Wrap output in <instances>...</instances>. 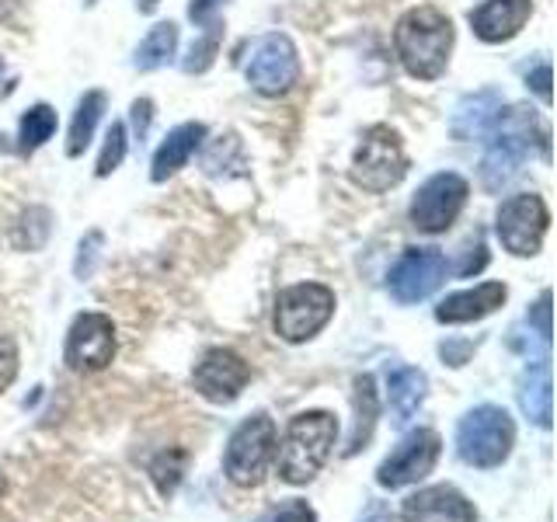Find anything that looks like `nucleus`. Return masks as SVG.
Here are the masks:
<instances>
[{
	"label": "nucleus",
	"mask_w": 557,
	"mask_h": 522,
	"mask_svg": "<svg viewBox=\"0 0 557 522\" xmlns=\"http://www.w3.org/2000/svg\"><path fill=\"white\" fill-rule=\"evenodd\" d=\"M338 439V418L331 411H304L296 414L283 449H278V477L286 484H307L321 474L331 457V446Z\"/></svg>",
	"instance_id": "obj_3"
},
{
	"label": "nucleus",
	"mask_w": 557,
	"mask_h": 522,
	"mask_svg": "<svg viewBox=\"0 0 557 522\" xmlns=\"http://www.w3.org/2000/svg\"><path fill=\"white\" fill-rule=\"evenodd\" d=\"M87 4H95V0H87Z\"/></svg>",
	"instance_id": "obj_35"
},
{
	"label": "nucleus",
	"mask_w": 557,
	"mask_h": 522,
	"mask_svg": "<svg viewBox=\"0 0 557 522\" xmlns=\"http://www.w3.org/2000/svg\"><path fill=\"white\" fill-rule=\"evenodd\" d=\"M516 446V425L509 411H502L495 405H481L474 411H467L457 425V452L460 460L470 467H498L509 460V452Z\"/></svg>",
	"instance_id": "obj_4"
},
{
	"label": "nucleus",
	"mask_w": 557,
	"mask_h": 522,
	"mask_svg": "<svg viewBox=\"0 0 557 522\" xmlns=\"http://www.w3.org/2000/svg\"><path fill=\"white\" fill-rule=\"evenodd\" d=\"M216 49H220V25L213 22L199 42H191V52L185 60L188 74H202V70H209V63H213V57H216Z\"/></svg>",
	"instance_id": "obj_27"
},
{
	"label": "nucleus",
	"mask_w": 557,
	"mask_h": 522,
	"mask_svg": "<svg viewBox=\"0 0 557 522\" xmlns=\"http://www.w3.org/2000/svg\"><path fill=\"white\" fill-rule=\"evenodd\" d=\"M394 46L400 66L418 80H435L453 52V22L435 8H414L397 22Z\"/></svg>",
	"instance_id": "obj_1"
},
{
	"label": "nucleus",
	"mask_w": 557,
	"mask_h": 522,
	"mask_svg": "<svg viewBox=\"0 0 557 522\" xmlns=\"http://www.w3.org/2000/svg\"><path fill=\"white\" fill-rule=\"evenodd\" d=\"M519 408L522 414L530 418L533 425L540 428H550V362L547 356H540L533 362H527V370H522L519 376Z\"/></svg>",
	"instance_id": "obj_18"
},
{
	"label": "nucleus",
	"mask_w": 557,
	"mask_h": 522,
	"mask_svg": "<svg viewBox=\"0 0 557 522\" xmlns=\"http://www.w3.org/2000/svg\"><path fill=\"white\" fill-rule=\"evenodd\" d=\"M408 174V157L391 126H370L352 157V182L366 191H387Z\"/></svg>",
	"instance_id": "obj_7"
},
{
	"label": "nucleus",
	"mask_w": 557,
	"mask_h": 522,
	"mask_svg": "<svg viewBox=\"0 0 557 522\" xmlns=\"http://www.w3.org/2000/svg\"><path fill=\"white\" fill-rule=\"evenodd\" d=\"M17 376V345L0 335V390H8Z\"/></svg>",
	"instance_id": "obj_29"
},
{
	"label": "nucleus",
	"mask_w": 557,
	"mask_h": 522,
	"mask_svg": "<svg viewBox=\"0 0 557 522\" xmlns=\"http://www.w3.org/2000/svg\"><path fill=\"white\" fill-rule=\"evenodd\" d=\"M150 122H153V101H150V98L133 101V129H136V139H139V144L147 139Z\"/></svg>",
	"instance_id": "obj_30"
},
{
	"label": "nucleus",
	"mask_w": 557,
	"mask_h": 522,
	"mask_svg": "<svg viewBox=\"0 0 557 522\" xmlns=\"http://www.w3.org/2000/svg\"><path fill=\"white\" fill-rule=\"evenodd\" d=\"M502 112V95L498 91H478V95H467L457 112H453V136L457 139H481L492 129V122Z\"/></svg>",
	"instance_id": "obj_20"
},
{
	"label": "nucleus",
	"mask_w": 557,
	"mask_h": 522,
	"mask_svg": "<svg viewBox=\"0 0 557 522\" xmlns=\"http://www.w3.org/2000/svg\"><path fill=\"white\" fill-rule=\"evenodd\" d=\"M66 365L74 373H98L115 356V327L104 313H81L66 335Z\"/></svg>",
	"instance_id": "obj_12"
},
{
	"label": "nucleus",
	"mask_w": 557,
	"mask_h": 522,
	"mask_svg": "<svg viewBox=\"0 0 557 522\" xmlns=\"http://www.w3.org/2000/svg\"><path fill=\"white\" fill-rule=\"evenodd\" d=\"M258 522H318V512H313L307 501L289 498L283 505H275V509H269Z\"/></svg>",
	"instance_id": "obj_28"
},
{
	"label": "nucleus",
	"mask_w": 557,
	"mask_h": 522,
	"mask_svg": "<svg viewBox=\"0 0 557 522\" xmlns=\"http://www.w3.org/2000/svg\"><path fill=\"white\" fill-rule=\"evenodd\" d=\"M533 0H484V4L470 14V25L481 42H509L530 22Z\"/></svg>",
	"instance_id": "obj_16"
},
{
	"label": "nucleus",
	"mask_w": 557,
	"mask_h": 522,
	"mask_svg": "<svg viewBox=\"0 0 557 522\" xmlns=\"http://www.w3.org/2000/svg\"><path fill=\"white\" fill-rule=\"evenodd\" d=\"M275 443L278 435L269 414H255L248 422H240L237 432L231 435V443H226L223 474L237 487H258L275 460Z\"/></svg>",
	"instance_id": "obj_5"
},
{
	"label": "nucleus",
	"mask_w": 557,
	"mask_h": 522,
	"mask_svg": "<svg viewBox=\"0 0 557 522\" xmlns=\"http://www.w3.org/2000/svg\"><path fill=\"white\" fill-rule=\"evenodd\" d=\"M104 115V95L101 91H87L74 112V122H70V139H66V153L70 157H81L91 144V136L98 129V122Z\"/></svg>",
	"instance_id": "obj_23"
},
{
	"label": "nucleus",
	"mask_w": 557,
	"mask_h": 522,
	"mask_svg": "<svg viewBox=\"0 0 557 522\" xmlns=\"http://www.w3.org/2000/svg\"><path fill=\"white\" fill-rule=\"evenodd\" d=\"M425 387L429 380L422 370H411V365H400V370L391 373L387 380V400H391V414H394V425H408L411 418L418 414L425 400Z\"/></svg>",
	"instance_id": "obj_21"
},
{
	"label": "nucleus",
	"mask_w": 557,
	"mask_h": 522,
	"mask_svg": "<svg viewBox=\"0 0 557 522\" xmlns=\"http://www.w3.org/2000/svg\"><path fill=\"white\" fill-rule=\"evenodd\" d=\"M174 49H178V25L164 22V25L150 28L147 39L139 42L133 63H136V70H157L174 57Z\"/></svg>",
	"instance_id": "obj_24"
},
{
	"label": "nucleus",
	"mask_w": 557,
	"mask_h": 522,
	"mask_svg": "<svg viewBox=\"0 0 557 522\" xmlns=\"http://www.w3.org/2000/svg\"><path fill=\"white\" fill-rule=\"evenodd\" d=\"M202 139H206V126H202V122H185V126L171 129L168 139L161 144V150L153 153V171H150V178H153V182H168L171 174H178V171L188 164V157L199 150Z\"/></svg>",
	"instance_id": "obj_19"
},
{
	"label": "nucleus",
	"mask_w": 557,
	"mask_h": 522,
	"mask_svg": "<svg viewBox=\"0 0 557 522\" xmlns=\"http://www.w3.org/2000/svg\"><path fill=\"white\" fill-rule=\"evenodd\" d=\"M376 418H380L376 383H373V376H359L356 380V425H352V435H348L345 457H352V452L366 449V443L373 439Z\"/></svg>",
	"instance_id": "obj_22"
},
{
	"label": "nucleus",
	"mask_w": 557,
	"mask_h": 522,
	"mask_svg": "<svg viewBox=\"0 0 557 522\" xmlns=\"http://www.w3.org/2000/svg\"><path fill=\"white\" fill-rule=\"evenodd\" d=\"M400 515H405V522H478L474 505L449 484H435L405 498Z\"/></svg>",
	"instance_id": "obj_15"
},
{
	"label": "nucleus",
	"mask_w": 557,
	"mask_h": 522,
	"mask_svg": "<svg viewBox=\"0 0 557 522\" xmlns=\"http://www.w3.org/2000/svg\"><path fill=\"white\" fill-rule=\"evenodd\" d=\"M335 313V293L321 283H300L278 293L275 300V335L289 345L310 341Z\"/></svg>",
	"instance_id": "obj_6"
},
{
	"label": "nucleus",
	"mask_w": 557,
	"mask_h": 522,
	"mask_svg": "<svg viewBox=\"0 0 557 522\" xmlns=\"http://www.w3.org/2000/svg\"><path fill=\"white\" fill-rule=\"evenodd\" d=\"M223 4H226V0H191V4H188V17L196 25H213V17L223 11Z\"/></svg>",
	"instance_id": "obj_31"
},
{
	"label": "nucleus",
	"mask_w": 557,
	"mask_h": 522,
	"mask_svg": "<svg viewBox=\"0 0 557 522\" xmlns=\"http://www.w3.org/2000/svg\"><path fill=\"white\" fill-rule=\"evenodd\" d=\"M446 278V258L435 248H411L400 254V261L391 269V296L397 303H418L440 289Z\"/></svg>",
	"instance_id": "obj_13"
},
{
	"label": "nucleus",
	"mask_w": 557,
	"mask_h": 522,
	"mask_svg": "<svg viewBox=\"0 0 557 522\" xmlns=\"http://www.w3.org/2000/svg\"><path fill=\"white\" fill-rule=\"evenodd\" d=\"M487 136H492V147H487L481 161V182L487 191H502L516 178L536 139L547 144V129L536 122L533 109H522V104H512L509 112H498Z\"/></svg>",
	"instance_id": "obj_2"
},
{
	"label": "nucleus",
	"mask_w": 557,
	"mask_h": 522,
	"mask_svg": "<svg viewBox=\"0 0 557 522\" xmlns=\"http://www.w3.org/2000/svg\"><path fill=\"white\" fill-rule=\"evenodd\" d=\"M467 196H470V188L460 174H453V171L435 174V178H429L418 188V196L411 202V223L422 234H443L463 213Z\"/></svg>",
	"instance_id": "obj_10"
},
{
	"label": "nucleus",
	"mask_w": 557,
	"mask_h": 522,
	"mask_svg": "<svg viewBox=\"0 0 557 522\" xmlns=\"http://www.w3.org/2000/svg\"><path fill=\"white\" fill-rule=\"evenodd\" d=\"M530 84H533V91H536L540 98H544V101H550V66H547V63L540 66L536 74L530 77Z\"/></svg>",
	"instance_id": "obj_33"
},
{
	"label": "nucleus",
	"mask_w": 557,
	"mask_h": 522,
	"mask_svg": "<svg viewBox=\"0 0 557 522\" xmlns=\"http://www.w3.org/2000/svg\"><path fill=\"white\" fill-rule=\"evenodd\" d=\"M440 452H443L440 432L418 428V432L405 435L400 446L376 470L380 487H391V492H394V487H405V484H414V481L429 477L432 467L440 463Z\"/></svg>",
	"instance_id": "obj_11"
},
{
	"label": "nucleus",
	"mask_w": 557,
	"mask_h": 522,
	"mask_svg": "<svg viewBox=\"0 0 557 522\" xmlns=\"http://www.w3.org/2000/svg\"><path fill=\"white\" fill-rule=\"evenodd\" d=\"M244 77L255 87L258 95L278 98L286 95L289 87L300 80V57H296V46L289 42V35L283 32H269L251 46L248 60H244Z\"/></svg>",
	"instance_id": "obj_8"
},
{
	"label": "nucleus",
	"mask_w": 557,
	"mask_h": 522,
	"mask_svg": "<svg viewBox=\"0 0 557 522\" xmlns=\"http://www.w3.org/2000/svg\"><path fill=\"white\" fill-rule=\"evenodd\" d=\"M122 157H126V126H122V122H112L109 136H104L101 157H98V178H109V174L122 164Z\"/></svg>",
	"instance_id": "obj_26"
},
{
	"label": "nucleus",
	"mask_w": 557,
	"mask_h": 522,
	"mask_svg": "<svg viewBox=\"0 0 557 522\" xmlns=\"http://www.w3.org/2000/svg\"><path fill=\"white\" fill-rule=\"evenodd\" d=\"M547 226H550V209L544 199L533 196V191H522V196L505 199L498 209L502 248L519 254V258H530L540 251V244H544V237H547Z\"/></svg>",
	"instance_id": "obj_9"
},
{
	"label": "nucleus",
	"mask_w": 557,
	"mask_h": 522,
	"mask_svg": "<svg viewBox=\"0 0 557 522\" xmlns=\"http://www.w3.org/2000/svg\"><path fill=\"white\" fill-rule=\"evenodd\" d=\"M509 289L505 283H481L474 289H463V293H453L446 300L435 307V321L440 324H470V321H481L487 313H495Z\"/></svg>",
	"instance_id": "obj_17"
},
{
	"label": "nucleus",
	"mask_w": 557,
	"mask_h": 522,
	"mask_svg": "<svg viewBox=\"0 0 557 522\" xmlns=\"http://www.w3.org/2000/svg\"><path fill=\"white\" fill-rule=\"evenodd\" d=\"M533 318H536V327H540V341H550V293H544L536 300Z\"/></svg>",
	"instance_id": "obj_32"
},
{
	"label": "nucleus",
	"mask_w": 557,
	"mask_h": 522,
	"mask_svg": "<svg viewBox=\"0 0 557 522\" xmlns=\"http://www.w3.org/2000/svg\"><path fill=\"white\" fill-rule=\"evenodd\" d=\"M248 380H251V365L237 352H231V348H209L202 362L196 365V373H191L196 390L206 400H213V405H234L240 390L248 387Z\"/></svg>",
	"instance_id": "obj_14"
},
{
	"label": "nucleus",
	"mask_w": 557,
	"mask_h": 522,
	"mask_svg": "<svg viewBox=\"0 0 557 522\" xmlns=\"http://www.w3.org/2000/svg\"><path fill=\"white\" fill-rule=\"evenodd\" d=\"M11 87V77H8V66H4V60H0V95H4Z\"/></svg>",
	"instance_id": "obj_34"
},
{
	"label": "nucleus",
	"mask_w": 557,
	"mask_h": 522,
	"mask_svg": "<svg viewBox=\"0 0 557 522\" xmlns=\"http://www.w3.org/2000/svg\"><path fill=\"white\" fill-rule=\"evenodd\" d=\"M52 133H57V112H52L49 104H32L22 119L17 147H22V153H32V150H39Z\"/></svg>",
	"instance_id": "obj_25"
}]
</instances>
